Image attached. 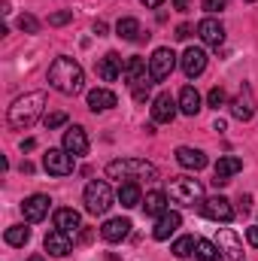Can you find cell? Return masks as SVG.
<instances>
[{
  "label": "cell",
  "instance_id": "ba28073f",
  "mask_svg": "<svg viewBox=\"0 0 258 261\" xmlns=\"http://www.w3.org/2000/svg\"><path fill=\"white\" fill-rule=\"evenodd\" d=\"M200 213H203L207 219H213V222H231V219H234V206H231V200L222 197V195L207 197V200L200 203Z\"/></svg>",
  "mask_w": 258,
  "mask_h": 261
},
{
  "label": "cell",
  "instance_id": "2e32d148",
  "mask_svg": "<svg viewBox=\"0 0 258 261\" xmlns=\"http://www.w3.org/2000/svg\"><path fill=\"white\" fill-rule=\"evenodd\" d=\"M43 246H46V252H49V255H55V258H64V255H70V249H73V243H70V234L58 231V228L46 234Z\"/></svg>",
  "mask_w": 258,
  "mask_h": 261
},
{
  "label": "cell",
  "instance_id": "f35d334b",
  "mask_svg": "<svg viewBox=\"0 0 258 261\" xmlns=\"http://www.w3.org/2000/svg\"><path fill=\"white\" fill-rule=\"evenodd\" d=\"M94 34L97 37H107V21H94Z\"/></svg>",
  "mask_w": 258,
  "mask_h": 261
},
{
  "label": "cell",
  "instance_id": "484cf974",
  "mask_svg": "<svg viewBox=\"0 0 258 261\" xmlns=\"http://www.w3.org/2000/svg\"><path fill=\"white\" fill-rule=\"evenodd\" d=\"M116 34H119L122 40H128V43L143 40V31H140V21H137V18H119V24H116Z\"/></svg>",
  "mask_w": 258,
  "mask_h": 261
},
{
  "label": "cell",
  "instance_id": "3957f363",
  "mask_svg": "<svg viewBox=\"0 0 258 261\" xmlns=\"http://www.w3.org/2000/svg\"><path fill=\"white\" fill-rule=\"evenodd\" d=\"M107 176L110 179H155L158 176V167L143 161V158H119V161H110L107 164Z\"/></svg>",
  "mask_w": 258,
  "mask_h": 261
},
{
  "label": "cell",
  "instance_id": "9c48e42d",
  "mask_svg": "<svg viewBox=\"0 0 258 261\" xmlns=\"http://www.w3.org/2000/svg\"><path fill=\"white\" fill-rule=\"evenodd\" d=\"M231 116L240 119V122H249L255 116V97H252V88L249 85H243L237 91V97L231 100Z\"/></svg>",
  "mask_w": 258,
  "mask_h": 261
},
{
  "label": "cell",
  "instance_id": "7a4b0ae2",
  "mask_svg": "<svg viewBox=\"0 0 258 261\" xmlns=\"http://www.w3.org/2000/svg\"><path fill=\"white\" fill-rule=\"evenodd\" d=\"M43 110H46V94H43V91H31V94L12 100L9 116H6V119H9V128L28 130L40 116H43Z\"/></svg>",
  "mask_w": 258,
  "mask_h": 261
},
{
  "label": "cell",
  "instance_id": "f1b7e54d",
  "mask_svg": "<svg viewBox=\"0 0 258 261\" xmlns=\"http://www.w3.org/2000/svg\"><path fill=\"white\" fill-rule=\"evenodd\" d=\"M28 240H31V228H24V225L6 228V243H9V246H24Z\"/></svg>",
  "mask_w": 258,
  "mask_h": 261
},
{
  "label": "cell",
  "instance_id": "6da1fadb",
  "mask_svg": "<svg viewBox=\"0 0 258 261\" xmlns=\"http://www.w3.org/2000/svg\"><path fill=\"white\" fill-rule=\"evenodd\" d=\"M49 85L55 91H61V94H79L85 88V70L79 67V61L61 55L49 67Z\"/></svg>",
  "mask_w": 258,
  "mask_h": 261
},
{
  "label": "cell",
  "instance_id": "83f0119b",
  "mask_svg": "<svg viewBox=\"0 0 258 261\" xmlns=\"http://www.w3.org/2000/svg\"><path fill=\"white\" fill-rule=\"evenodd\" d=\"M194 255H197L200 261H219V258H222V249H219L216 243H210V240H197Z\"/></svg>",
  "mask_w": 258,
  "mask_h": 261
},
{
  "label": "cell",
  "instance_id": "ac0fdd59",
  "mask_svg": "<svg viewBox=\"0 0 258 261\" xmlns=\"http://www.w3.org/2000/svg\"><path fill=\"white\" fill-rule=\"evenodd\" d=\"M243 170V161L240 158H234V155H225V158H219V164H216V186H228L231 182V176H237Z\"/></svg>",
  "mask_w": 258,
  "mask_h": 261
},
{
  "label": "cell",
  "instance_id": "b9f144b4",
  "mask_svg": "<svg viewBox=\"0 0 258 261\" xmlns=\"http://www.w3.org/2000/svg\"><path fill=\"white\" fill-rule=\"evenodd\" d=\"M246 3H252V0H246Z\"/></svg>",
  "mask_w": 258,
  "mask_h": 261
},
{
  "label": "cell",
  "instance_id": "9a60e30c",
  "mask_svg": "<svg viewBox=\"0 0 258 261\" xmlns=\"http://www.w3.org/2000/svg\"><path fill=\"white\" fill-rule=\"evenodd\" d=\"M49 203H52V200L46 195H31L21 203V213H24L28 222H43V219L49 216Z\"/></svg>",
  "mask_w": 258,
  "mask_h": 261
},
{
  "label": "cell",
  "instance_id": "52a82bcc",
  "mask_svg": "<svg viewBox=\"0 0 258 261\" xmlns=\"http://www.w3.org/2000/svg\"><path fill=\"white\" fill-rule=\"evenodd\" d=\"M43 167L52 176H70L73 173V155L67 149H49L43 155Z\"/></svg>",
  "mask_w": 258,
  "mask_h": 261
},
{
  "label": "cell",
  "instance_id": "5bb4252c",
  "mask_svg": "<svg viewBox=\"0 0 258 261\" xmlns=\"http://www.w3.org/2000/svg\"><path fill=\"white\" fill-rule=\"evenodd\" d=\"M64 149L73 155V158H79V155L88 152V134H85L82 125H73V128L64 130Z\"/></svg>",
  "mask_w": 258,
  "mask_h": 261
},
{
  "label": "cell",
  "instance_id": "4fadbf2b",
  "mask_svg": "<svg viewBox=\"0 0 258 261\" xmlns=\"http://www.w3.org/2000/svg\"><path fill=\"white\" fill-rule=\"evenodd\" d=\"M183 73L189 76V79H194V76H200L203 70H207V52L203 49H197V46H189L186 52H183Z\"/></svg>",
  "mask_w": 258,
  "mask_h": 261
},
{
  "label": "cell",
  "instance_id": "7c38bea8",
  "mask_svg": "<svg viewBox=\"0 0 258 261\" xmlns=\"http://www.w3.org/2000/svg\"><path fill=\"white\" fill-rule=\"evenodd\" d=\"M122 73H125V61H122L119 52H107V55L97 61V76H100L104 82H116Z\"/></svg>",
  "mask_w": 258,
  "mask_h": 261
},
{
  "label": "cell",
  "instance_id": "30bf717a",
  "mask_svg": "<svg viewBox=\"0 0 258 261\" xmlns=\"http://www.w3.org/2000/svg\"><path fill=\"white\" fill-rule=\"evenodd\" d=\"M176 107H179V103H176L167 91L158 94V97L152 100V122H155V125H170V122L176 119Z\"/></svg>",
  "mask_w": 258,
  "mask_h": 261
},
{
  "label": "cell",
  "instance_id": "f546056e",
  "mask_svg": "<svg viewBox=\"0 0 258 261\" xmlns=\"http://www.w3.org/2000/svg\"><path fill=\"white\" fill-rule=\"evenodd\" d=\"M194 246H197V240H194V237H179V240L173 243V255H176V258H192Z\"/></svg>",
  "mask_w": 258,
  "mask_h": 261
},
{
  "label": "cell",
  "instance_id": "4dcf8cb0",
  "mask_svg": "<svg viewBox=\"0 0 258 261\" xmlns=\"http://www.w3.org/2000/svg\"><path fill=\"white\" fill-rule=\"evenodd\" d=\"M207 103L213 107V110H222L225 103H228V94H225V88H210V94H207Z\"/></svg>",
  "mask_w": 258,
  "mask_h": 261
},
{
  "label": "cell",
  "instance_id": "ffe728a7",
  "mask_svg": "<svg viewBox=\"0 0 258 261\" xmlns=\"http://www.w3.org/2000/svg\"><path fill=\"white\" fill-rule=\"evenodd\" d=\"M128 234H131V219H110V222H104V228H100V237H104L107 243H122Z\"/></svg>",
  "mask_w": 258,
  "mask_h": 261
},
{
  "label": "cell",
  "instance_id": "1f68e13d",
  "mask_svg": "<svg viewBox=\"0 0 258 261\" xmlns=\"http://www.w3.org/2000/svg\"><path fill=\"white\" fill-rule=\"evenodd\" d=\"M18 31H24V34H37V31H40V21H37L34 15L24 12V15H18Z\"/></svg>",
  "mask_w": 258,
  "mask_h": 261
},
{
  "label": "cell",
  "instance_id": "d6a6232c",
  "mask_svg": "<svg viewBox=\"0 0 258 261\" xmlns=\"http://www.w3.org/2000/svg\"><path fill=\"white\" fill-rule=\"evenodd\" d=\"M43 122H46V128L49 130H55V128H61V125L67 122V113H46Z\"/></svg>",
  "mask_w": 258,
  "mask_h": 261
},
{
  "label": "cell",
  "instance_id": "8fae6325",
  "mask_svg": "<svg viewBox=\"0 0 258 261\" xmlns=\"http://www.w3.org/2000/svg\"><path fill=\"white\" fill-rule=\"evenodd\" d=\"M179 225H183V216H179L176 210H167V213H161V216L155 219L152 237H155V240H167L170 234H176V231H179Z\"/></svg>",
  "mask_w": 258,
  "mask_h": 261
},
{
  "label": "cell",
  "instance_id": "8d00e7d4",
  "mask_svg": "<svg viewBox=\"0 0 258 261\" xmlns=\"http://www.w3.org/2000/svg\"><path fill=\"white\" fill-rule=\"evenodd\" d=\"M192 37V24H179L176 28V40H189Z\"/></svg>",
  "mask_w": 258,
  "mask_h": 261
},
{
  "label": "cell",
  "instance_id": "8992f818",
  "mask_svg": "<svg viewBox=\"0 0 258 261\" xmlns=\"http://www.w3.org/2000/svg\"><path fill=\"white\" fill-rule=\"evenodd\" d=\"M173 67H176V52H173V49H167V46L155 49V52H152V58H149V73H152V82L167 79V76L173 73Z\"/></svg>",
  "mask_w": 258,
  "mask_h": 261
},
{
  "label": "cell",
  "instance_id": "4316f807",
  "mask_svg": "<svg viewBox=\"0 0 258 261\" xmlns=\"http://www.w3.org/2000/svg\"><path fill=\"white\" fill-rule=\"evenodd\" d=\"M143 210H146V216H161V213H167V195H164V192H149L146 200H143Z\"/></svg>",
  "mask_w": 258,
  "mask_h": 261
},
{
  "label": "cell",
  "instance_id": "e0dca14e",
  "mask_svg": "<svg viewBox=\"0 0 258 261\" xmlns=\"http://www.w3.org/2000/svg\"><path fill=\"white\" fill-rule=\"evenodd\" d=\"M197 34H200V40L207 43V46H222L225 43V28H222V21H216V18H203L200 24H197Z\"/></svg>",
  "mask_w": 258,
  "mask_h": 261
},
{
  "label": "cell",
  "instance_id": "74e56055",
  "mask_svg": "<svg viewBox=\"0 0 258 261\" xmlns=\"http://www.w3.org/2000/svg\"><path fill=\"white\" fill-rule=\"evenodd\" d=\"M173 6H176L179 12H189V9H192V0H173Z\"/></svg>",
  "mask_w": 258,
  "mask_h": 261
},
{
  "label": "cell",
  "instance_id": "d590c367",
  "mask_svg": "<svg viewBox=\"0 0 258 261\" xmlns=\"http://www.w3.org/2000/svg\"><path fill=\"white\" fill-rule=\"evenodd\" d=\"M246 240H249V246H255V249H258V225L246 228Z\"/></svg>",
  "mask_w": 258,
  "mask_h": 261
},
{
  "label": "cell",
  "instance_id": "44dd1931",
  "mask_svg": "<svg viewBox=\"0 0 258 261\" xmlns=\"http://www.w3.org/2000/svg\"><path fill=\"white\" fill-rule=\"evenodd\" d=\"M116 103H119V97H116V91H110V88H91V91H88V110H91V113L113 110Z\"/></svg>",
  "mask_w": 258,
  "mask_h": 261
},
{
  "label": "cell",
  "instance_id": "d6986e66",
  "mask_svg": "<svg viewBox=\"0 0 258 261\" xmlns=\"http://www.w3.org/2000/svg\"><path fill=\"white\" fill-rule=\"evenodd\" d=\"M219 249H222L231 261L243 258V243H240V237H237L231 228H219Z\"/></svg>",
  "mask_w": 258,
  "mask_h": 261
},
{
  "label": "cell",
  "instance_id": "ab89813d",
  "mask_svg": "<svg viewBox=\"0 0 258 261\" xmlns=\"http://www.w3.org/2000/svg\"><path fill=\"white\" fill-rule=\"evenodd\" d=\"M140 3H143V6H146V9H158V6H161V3H164V0H140Z\"/></svg>",
  "mask_w": 258,
  "mask_h": 261
},
{
  "label": "cell",
  "instance_id": "5b68a950",
  "mask_svg": "<svg viewBox=\"0 0 258 261\" xmlns=\"http://www.w3.org/2000/svg\"><path fill=\"white\" fill-rule=\"evenodd\" d=\"M170 197L176 203H186V206H194V203H203V186L192 179V176H176L170 182Z\"/></svg>",
  "mask_w": 258,
  "mask_h": 261
},
{
  "label": "cell",
  "instance_id": "836d02e7",
  "mask_svg": "<svg viewBox=\"0 0 258 261\" xmlns=\"http://www.w3.org/2000/svg\"><path fill=\"white\" fill-rule=\"evenodd\" d=\"M70 18H73V12H70V9H61V12H52V15H49V24H52V28H61Z\"/></svg>",
  "mask_w": 258,
  "mask_h": 261
},
{
  "label": "cell",
  "instance_id": "cb8c5ba5",
  "mask_svg": "<svg viewBox=\"0 0 258 261\" xmlns=\"http://www.w3.org/2000/svg\"><path fill=\"white\" fill-rule=\"evenodd\" d=\"M55 228L58 231H64V234H70V231H79L82 228V219H79V213L76 210H55Z\"/></svg>",
  "mask_w": 258,
  "mask_h": 261
},
{
  "label": "cell",
  "instance_id": "60d3db41",
  "mask_svg": "<svg viewBox=\"0 0 258 261\" xmlns=\"http://www.w3.org/2000/svg\"><path fill=\"white\" fill-rule=\"evenodd\" d=\"M28 261H46V258H43V255H31Z\"/></svg>",
  "mask_w": 258,
  "mask_h": 261
},
{
  "label": "cell",
  "instance_id": "e575fe53",
  "mask_svg": "<svg viewBox=\"0 0 258 261\" xmlns=\"http://www.w3.org/2000/svg\"><path fill=\"white\" fill-rule=\"evenodd\" d=\"M225 3H228V0H203V9H207V12H222Z\"/></svg>",
  "mask_w": 258,
  "mask_h": 261
},
{
  "label": "cell",
  "instance_id": "277c9868",
  "mask_svg": "<svg viewBox=\"0 0 258 261\" xmlns=\"http://www.w3.org/2000/svg\"><path fill=\"white\" fill-rule=\"evenodd\" d=\"M82 200H85V210H88L91 216H104V213L113 206V189H110V182H104V179L88 182Z\"/></svg>",
  "mask_w": 258,
  "mask_h": 261
},
{
  "label": "cell",
  "instance_id": "603a6c76",
  "mask_svg": "<svg viewBox=\"0 0 258 261\" xmlns=\"http://www.w3.org/2000/svg\"><path fill=\"white\" fill-rule=\"evenodd\" d=\"M176 103H179V113H183V116H197V113L203 110V107H200V94L194 91L192 85H186V88L179 91V100H176Z\"/></svg>",
  "mask_w": 258,
  "mask_h": 261
},
{
  "label": "cell",
  "instance_id": "7402d4cb",
  "mask_svg": "<svg viewBox=\"0 0 258 261\" xmlns=\"http://www.w3.org/2000/svg\"><path fill=\"white\" fill-rule=\"evenodd\" d=\"M176 161L186 167V170H203L207 167V155L200 149H192V146H179L176 149Z\"/></svg>",
  "mask_w": 258,
  "mask_h": 261
},
{
  "label": "cell",
  "instance_id": "d4e9b609",
  "mask_svg": "<svg viewBox=\"0 0 258 261\" xmlns=\"http://www.w3.org/2000/svg\"><path fill=\"white\" fill-rule=\"evenodd\" d=\"M119 203H122L125 210H134V206H140V203H143L140 186H137V182H125V186H119Z\"/></svg>",
  "mask_w": 258,
  "mask_h": 261
}]
</instances>
